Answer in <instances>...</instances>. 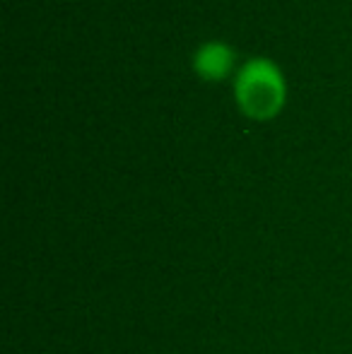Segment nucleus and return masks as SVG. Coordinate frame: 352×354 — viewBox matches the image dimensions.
<instances>
[{
  "label": "nucleus",
  "mask_w": 352,
  "mask_h": 354,
  "mask_svg": "<svg viewBox=\"0 0 352 354\" xmlns=\"http://www.w3.org/2000/svg\"><path fill=\"white\" fill-rule=\"evenodd\" d=\"M285 97V75L270 58H251L234 75V99L249 118L266 121L277 116Z\"/></svg>",
  "instance_id": "nucleus-1"
},
{
  "label": "nucleus",
  "mask_w": 352,
  "mask_h": 354,
  "mask_svg": "<svg viewBox=\"0 0 352 354\" xmlns=\"http://www.w3.org/2000/svg\"><path fill=\"white\" fill-rule=\"evenodd\" d=\"M234 66V51L225 41H207L193 53V71L205 80H225Z\"/></svg>",
  "instance_id": "nucleus-2"
}]
</instances>
